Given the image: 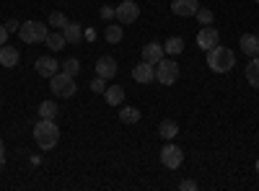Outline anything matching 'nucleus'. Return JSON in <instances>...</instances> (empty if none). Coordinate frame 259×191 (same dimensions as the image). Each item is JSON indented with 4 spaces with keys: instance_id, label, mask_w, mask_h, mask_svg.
Listing matches in <instances>:
<instances>
[{
    "instance_id": "f257e3e1",
    "label": "nucleus",
    "mask_w": 259,
    "mask_h": 191,
    "mask_svg": "<svg viewBox=\"0 0 259 191\" xmlns=\"http://www.w3.org/2000/svg\"><path fill=\"white\" fill-rule=\"evenodd\" d=\"M34 140H36V145L45 153L52 150V147H57V142H60V126L55 124V119H39L36 126H34Z\"/></svg>"
},
{
    "instance_id": "f03ea898",
    "label": "nucleus",
    "mask_w": 259,
    "mask_h": 191,
    "mask_svg": "<svg viewBox=\"0 0 259 191\" xmlns=\"http://www.w3.org/2000/svg\"><path fill=\"white\" fill-rule=\"evenodd\" d=\"M233 65H236V54L228 49V47H212V49H207V68L212 70V73H218V75H223V73H228V70H233Z\"/></svg>"
},
{
    "instance_id": "7ed1b4c3",
    "label": "nucleus",
    "mask_w": 259,
    "mask_h": 191,
    "mask_svg": "<svg viewBox=\"0 0 259 191\" xmlns=\"http://www.w3.org/2000/svg\"><path fill=\"white\" fill-rule=\"evenodd\" d=\"M47 24H41V21H26V24H21L18 29V36L21 41H26V44H41V41L47 39Z\"/></svg>"
},
{
    "instance_id": "20e7f679",
    "label": "nucleus",
    "mask_w": 259,
    "mask_h": 191,
    "mask_svg": "<svg viewBox=\"0 0 259 191\" xmlns=\"http://www.w3.org/2000/svg\"><path fill=\"white\" fill-rule=\"evenodd\" d=\"M50 88H52V93L60 96V98H73L75 91H78L75 78L68 75V73H55V75L50 78Z\"/></svg>"
},
{
    "instance_id": "39448f33",
    "label": "nucleus",
    "mask_w": 259,
    "mask_h": 191,
    "mask_svg": "<svg viewBox=\"0 0 259 191\" xmlns=\"http://www.w3.org/2000/svg\"><path fill=\"white\" fill-rule=\"evenodd\" d=\"M179 65H177V62L174 59H161L158 62V65H156V80L158 83H163V86H174V83L179 80Z\"/></svg>"
},
{
    "instance_id": "423d86ee",
    "label": "nucleus",
    "mask_w": 259,
    "mask_h": 191,
    "mask_svg": "<svg viewBox=\"0 0 259 191\" xmlns=\"http://www.w3.org/2000/svg\"><path fill=\"white\" fill-rule=\"evenodd\" d=\"M161 163L168 168V171H177V168L184 163V153H182V147L166 142V145H163V150H161Z\"/></svg>"
},
{
    "instance_id": "0eeeda50",
    "label": "nucleus",
    "mask_w": 259,
    "mask_h": 191,
    "mask_svg": "<svg viewBox=\"0 0 259 191\" xmlns=\"http://www.w3.org/2000/svg\"><path fill=\"white\" fill-rule=\"evenodd\" d=\"M140 18V6L135 3V0H124V3L117 6V21L124 26V24H135V21Z\"/></svg>"
},
{
    "instance_id": "6e6552de",
    "label": "nucleus",
    "mask_w": 259,
    "mask_h": 191,
    "mask_svg": "<svg viewBox=\"0 0 259 191\" xmlns=\"http://www.w3.org/2000/svg\"><path fill=\"white\" fill-rule=\"evenodd\" d=\"M221 44V34H218V29H212V26H202L200 29V34H197V47L200 49H212V47H218Z\"/></svg>"
},
{
    "instance_id": "1a4fd4ad",
    "label": "nucleus",
    "mask_w": 259,
    "mask_h": 191,
    "mask_svg": "<svg viewBox=\"0 0 259 191\" xmlns=\"http://www.w3.org/2000/svg\"><path fill=\"white\" fill-rule=\"evenodd\" d=\"M96 75L104 78V80H112V78L117 75V59L109 57V54L99 57V59H96Z\"/></svg>"
},
{
    "instance_id": "9d476101",
    "label": "nucleus",
    "mask_w": 259,
    "mask_h": 191,
    "mask_svg": "<svg viewBox=\"0 0 259 191\" xmlns=\"http://www.w3.org/2000/svg\"><path fill=\"white\" fill-rule=\"evenodd\" d=\"M133 78L138 83H150V80H156V65H150V62H140V65L133 68Z\"/></svg>"
},
{
    "instance_id": "9b49d317",
    "label": "nucleus",
    "mask_w": 259,
    "mask_h": 191,
    "mask_svg": "<svg viewBox=\"0 0 259 191\" xmlns=\"http://www.w3.org/2000/svg\"><path fill=\"white\" fill-rule=\"evenodd\" d=\"M166 57V52H163V44H156V41H150V44H145L143 47V59L145 62H150V65H158V62Z\"/></svg>"
},
{
    "instance_id": "f8f14e48",
    "label": "nucleus",
    "mask_w": 259,
    "mask_h": 191,
    "mask_svg": "<svg viewBox=\"0 0 259 191\" xmlns=\"http://www.w3.org/2000/svg\"><path fill=\"white\" fill-rule=\"evenodd\" d=\"M197 8H200L197 0H174V3H171V11H174L177 16H182V18L194 16V13H197Z\"/></svg>"
},
{
    "instance_id": "ddd939ff",
    "label": "nucleus",
    "mask_w": 259,
    "mask_h": 191,
    "mask_svg": "<svg viewBox=\"0 0 259 191\" xmlns=\"http://www.w3.org/2000/svg\"><path fill=\"white\" fill-rule=\"evenodd\" d=\"M57 68H60V65H57L55 57H39L36 65H34V70H36L41 78H52V75L57 73Z\"/></svg>"
},
{
    "instance_id": "4468645a",
    "label": "nucleus",
    "mask_w": 259,
    "mask_h": 191,
    "mask_svg": "<svg viewBox=\"0 0 259 191\" xmlns=\"http://www.w3.org/2000/svg\"><path fill=\"white\" fill-rule=\"evenodd\" d=\"M241 52L251 59V57H259V36L254 34H244L241 36Z\"/></svg>"
},
{
    "instance_id": "2eb2a0df",
    "label": "nucleus",
    "mask_w": 259,
    "mask_h": 191,
    "mask_svg": "<svg viewBox=\"0 0 259 191\" xmlns=\"http://www.w3.org/2000/svg\"><path fill=\"white\" fill-rule=\"evenodd\" d=\"M18 59H21L18 49H13V47H8V44L0 47V65H3V68H16Z\"/></svg>"
},
{
    "instance_id": "dca6fc26",
    "label": "nucleus",
    "mask_w": 259,
    "mask_h": 191,
    "mask_svg": "<svg viewBox=\"0 0 259 191\" xmlns=\"http://www.w3.org/2000/svg\"><path fill=\"white\" fill-rule=\"evenodd\" d=\"M62 36H65L68 44H80V41H83V26L80 24H68L62 29Z\"/></svg>"
},
{
    "instance_id": "f3484780",
    "label": "nucleus",
    "mask_w": 259,
    "mask_h": 191,
    "mask_svg": "<svg viewBox=\"0 0 259 191\" xmlns=\"http://www.w3.org/2000/svg\"><path fill=\"white\" fill-rule=\"evenodd\" d=\"M104 98H106V103H109V106H122V101H124V88H122V86H106Z\"/></svg>"
},
{
    "instance_id": "a211bd4d",
    "label": "nucleus",
    "mask_w": 259,
    "mask_h": 191,
    "mask_svg": "<svg viewBox=\"0 0 259 191\" xmlns=\"http://www.w3.org/2000/svg\"><path fill=\"white\" fill-rule=\"evenodd\" d=\"M158 135H161L166 142H171V140L179 135V124H177V121H171V119H163L161 126H158Z\"/></svg>"
},
{
    "instance_id": "6ab92c4d",
    "label": "nucleus",
    "mask_w": 259,
    "mask_h": 191,
    "mask_svg": "<svg viewBox=\"0 0 259 191\" xmlns=\"http://www.w3.org/2000/svg\"><path fill=\"white\" fill-rule=\"evenodd\" d=\"M163 52L171 54V57L182 54V52H184V39H182V36H168L166 44H163Z\"/></svg>"
},
{
    "instance_id": "aec40b11",
    "label": "nucleus",
    "mask_w": 259,
    "mask_h": 191,
    "mask_svg": "<svg viewBox=\"0 0 259 191\" xmlns=\"http://www.w3.org/2000/svg\"><path fill=\"white\" fill-rule=\"evenodd\" d=\"M119 121L122 124H138L140 121V109H135V106H122L119 109Z\"/></svg>"
},
{
    "instance_id": "412c9836",
    "label": "nucleus",
    "mask_w": 259,
    "mask_h": 191,
    "mask_svg": "<svg viewBox=\"0 0 259 191\" xmlns=\"http://www.w3.org/2000/svg\"><path fill=\"white\" fill-rule=\"evenodd\" d=\"M45 44H47L52 52H60V49H65V44H68V41H65L62 31H50L47 39H45Z\"/></svg>"
},
{
    "instance_id": "4be33fe9",
    "label": "nucleus",
    "mask_w": 259,
    "mask_h": 191,
    "mask_svg": "<svg viewBox=\"0 0 259 191\" xmlns=\"http://www.w3.org/2000/svg\"><path fill=\"white\" fill-rule=\"evenodd\" d=\"M246 80H249V86L259 88V57H251L249 59V65H246Z\"/></svg>"
},
{
    "instance_id": "5701e85b",
    "label": "nucleus",
    "mask_w": 259,
    "mask_h": 191,
    "mask_svg": "<svg viewBox=\"0 0 259 191\" xmlns=\"http://www.w3.org/2000/svg\"><path fill=\"white\" fill-rule=\"evenodd\" d=\"M122 36H124V29H122V24H109V29L104 31V39L109 41V44H119V41H122Z\"/></svg>"
},
{
    "instance_id": "b1692460",
    "label": "nucleus",
    "mask_w": 259,
    "mask_h": 191,
    "mask_svg": "<svg viewBox=\"0 0 259 191\" xmlns=\"http://www.w3.org/2000/svg\"><path fill=\"white\" fill-rule=\"evenodd\" d=\"M57 103L55 101H41L39 103V119H55L57 116Z\"/></svg>"
},
{
    "instance_id": "393cba45",
    "label": "nucleus",
    "mask_w": 259,
    "mask_h": 191,
    "mask_svg": "<svg viewBox=\"0 0 259 191\" xmlns=\"http://www.w3.org/2000/svg\"><path fill=\"white\" fill-rule=\"evenodd\" d=\"M68 24H70V21H68V16H65L62 11H55V13H50V26H52V29H60V31H62V29L68 26Z\"/></svg>"
},
{
    "instance_id": "a878e982",
    "label": "nucleus",
    "mask_w": 259,
    "mask_h": 191,
    "mask_svg": "<svg viewBox=\"0 0 259 191\" xmlns=\"http://www.w3.org/2000/svg\"><path fill=\"white\" fill-rule=\"evenodd\" d=\"M62 73H68V75L75 78V75L80 73V59H78V57H68V59L62 62Z\"/></svg>"
},
{
    "instance_id": "bb28decb",
    "label": "nucleus",
    "mask_w": 259,
    "mask_h": 191,
    "mask_svg": "<svg viewBox=\"0 0 259 191\" xmlns=\"http://www.w3.org/2000/svg\"><path fill=\"white\" fill-rule=\"evenodd\" d=\"M194 16H197V21H200L202 26H210L212 24V11L210 8H197V13H194Z\"/></svg>"
},
{
    "instance_id": "cd10ccee",
    "label": "nucleus",
    "mask_w": 259,
    "mask_h": 191,
    "mask_svg": "<svg viewBox=\"0 0 259 191\" xmlns=\"http://www.w3.org/2000/svg\"><path fill=\"white\" fill-rule=\"evenodd\" d=\"M91 91H94V93H99V96H104V91H106V80L96 75V78L91 80Z\"/></svg>"
},
{
    "instance_id": "c85d7f7f",
    "label": "nucleus",
    "mask_w": 259,
    "mask_h": 191,
    "mask_svg": "<svg viewBox=\"0 0 259 191\" xmlns=\"http://www.w3.org/2000/svg\"><path fill=\"white\" fill-rule=\"evenodd\" d=\"M99 16H101L104 21H112V18H117V8H112V6H104V8L99 11Z\"/></svg>"
},
{
    "instance_id": "c756f323",
    "label": "nucleus",
    "mask_w": 259,
    "mask_h": 191,
    "mask_svg": "<svg viewBox=\"0 0 259 191\" xmlns=\"http://www.w3.org/2000/svg\"><path fill=\"white\" fill-rule=\"evenodd\" d=\"M179 188H182V191H194V188H197V181H192V178H184V181L179 183Z\"/></svg>"
},
{
    "instance_id": "7c9ffc66",
    "label": "nucleus",
    "mask_w": 259,
    "mask_h": 191,
    "mask_svg": "<svg viewBox=\"0 0 259 191\" xmlns=\"http://www.w3.org/2000/svg\"><path fill=\"white\" fill-rule=\"evenodd\" d=\"M6 29H8V34H13V31L18 34V29H21V24H18V21H16V18H11V21H8V24H6Z\"/></svg>"
},
{
    "instance_id": "2f4dec72",
    "label": "nucleus",
    "mask_w": 259,
    "mask_h": 191,
    "mask_svg": "<svg viewBox=\"0 0 259 191\" xmlns=\"http://www.w3.org/2000/svg\"><path fill=\"white\" fill-rule=\"evenodd\" d=\"M6 41H8V29H6V26H0V47H3Z\"/></svg>"
},
{
    "instance_id": "473e14b6",
    "label": "nucleus",
    "mask_w": 259,
    "mask_h": 191,
    "mask_svg": "<svg viewBox=\"0 0 259 191\" xmlns=\"http://www.w3.org/2000/svg\"><path fill=\"white\" fill-rule=\"evenodd\" d=\"M0 163H6V145H3V140H0Z\"/></svg>"
},
{
    "instance_id": "72a5a7b5",
    "label": "nucleus",
    "mask_w": 259,
    "mask_h": 191,
    "mask_svg": "<svg viewBox=\"0 0 259 191\" xmlns=\"http://www.w3.org/2000/svg\"><path fill=\"white\" fill-rule=\"evenodd\" d=\"M256 173H259V160H256Z\"/></svg>"
},
{
    "instance_id": "f704fd0d",
    "label": "nucleus",
    "mask_w": 259,
    "mask_h": 191,
    "mask_svg": "<svg viewBox=\"0 0 259 191\" xmlns=\"http://www.w3.org/2000/svg\"><path fill=\"white\" fill-rule=\"evenodd\" d=\"M3 165H6V163H0V171H3Z\"/></svg>"
},
{
    "instance_id": "c9c22d12",
    "label": "nucleus",
    "mask_w": 259,
    "mask_h": 191,
    "mask_svg": "<svg viewBox=\"0 0 259 191\" xmlns=\"http://www.w3.org/2000/svg\"><path fill=\"white\" fill-rule=\"evenodd\" d=\"M0 106H3V101H0Z\"/></svg>"
},
{
    "instance_id": "e433bc0d",
    "label": "nucleus",
    "mask_w": 259,
    "mask_h": 191,
    "mask_svg": "<svg viewBox=\"0 0 259 191\" xmlns=\"http://www.w3.org/2000/svg\"><path fill=\"white\" fill-rule=\"evenodd\" d=\"M256 3H259V0H256Z\"/></svg>"
},
{
    "instance_id": "4c0bfd02",
    "label": "nucleus",
    "mask_w": 259,
    "mask_h": 191,
    "mask_svg": "<svg viewBox=\"0 0 259 191\" xmlns=\"http://www.w3.org/2000/svg\"><path fill=\"white\" fill-rule=\"evenodd\" d=\"M256 36H259V34H256Z\"/></svg>"
}]
</instances>
